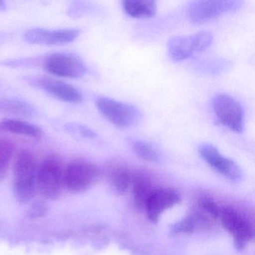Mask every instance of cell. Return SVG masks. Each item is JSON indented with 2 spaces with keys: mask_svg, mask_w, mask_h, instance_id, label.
Returning <instances> with one entry per match:
<instances>
[{
  "mask_svg": "<svg viewBox=\"0 0 255 255\" xmlns=\"http://www.w3.org/2000/svg\"><path fill=\"white\" fill-rule=\"evenodd\" d=\"M244 4V0H193L187 8V16L193 23L203 24L237 11Z\"/></svg>",
  "mask_w": 255,
  "mask_h": 255,
  "instance_id": "obj_3",
  "label": "cell"
},
{
  "mask_svg": "<svg viewBox=\"0 0 255 255\" xmlns=\"http://www.w3.org/2000/svg\"><path fill=\"white\" fill-rule=\"evenodd\" d=\"M37 163L32 153L21 151L13 166V193L18 202L26 203L34 197L37 191Z\"/></svg>",
  "mask_w": 255,
  "mask_h": 255,
  "instance_id": "obj_1",
  "label": "cell"
},
{
  "mask_svg": "<svg viewBox=\"0 0 255 255\" xmlns=\"http://www.w3.org/2000/svg\"><path fill=\"white\" fill-rule=\"evenodd\" d=\"M126 13L136 19H149L155 16L157 0H122Z\"/></svg>",
  "mask_w": 255,
  "mask_h": 255,
  "instance_id": "obj_16",
  "label": "cell"
},
{
  "mask_svg": "<svg viewBox=\"0 0 255 255\" xmlns=\"http://www.w3.org/2000/svg\"><path fill=\"white\" fill-rule=\"evenodd\" d=\"M130 145L135 154L151 163H159L161 161L162 154L153 144L142 139H133L130 140Z\"/></svg>",
  "mask_w": 255,
  "mask_h": 255,
  "instance_id": "obj_18",
  "label": "cell"
},
{
  "mask_svg": "<svg viewBox=\"0 0 255 255\" xmlns=\"http://www.w3.org/2000/svg\"><path fill=\"white\" fill-rule=\"evenodd\" d=\"M133 172L123 163H115L109 167L108 178L117 193L124 194L131 186Z\"/></svg>",
  "mask_w": 255,
  "mask_h": 255,
  "instance_id": "obj_15",
  "label": "cell"
},
{
  "mask_svg": "<svg viewBox=\"0 0 255 255\" xmlns=\"http://www.w3.org/2000/svg\"><path fill=\"white\" fill-rule=\"evenodd\" d=\"M194 219L193 217H188L174 226L173 232L178 234L190 233L194 229Z\"/></svg>",
  "mask_w": 255,
  "mask_h": 255,
  "instance_id": "obj_22",
  "label": "cell"
},
{
  "mask_svg": "<svg viewBox=\"0 0 255 255\" xmlns=\"http://www.w3.org/2000/svg\"><path fill=\"white\" fill-rule=\"evenodd\" d=\"M13 153V145L8 139L0 138V181L5 178Z\"/></svg>",
  "mask_w": 255,
  "mask_h": 255,
  "instance_id": "obj_20",
  "label": "cell"
},
{
  "mask_svg": "<svg viewBox=\"0 0 255 255\" xmlns=\"http://www.w3.org/2000/svg\"><path fill=\"white\" fill-rule=\"evenodd\" d=\"M95 106L99 112L116 127H132L139 118V111L135 106L113 99L98 97Z\"/></svg>",
  "mask_w": 255,
  "mask_h": 255,
  "instance_id": "obj_7",
  "label": "cell"
},
{
  "mask_svg": "<svg viewBox=\"0 0 255 255\" xmlns=\"http://www.w3.org/2000/svg\"><path fill=\"white\" fill-rule=\"evenodd\" d=\"M225 229L232 234L237 249L242 250L254 237V229L247 217L234 208H226L220 213Z\"/></svg>",
  "mask_w": 255,
  "mask_h": 255,
  "instance_id": "obj_9",
  "label": "cell"
},
{
  "mask_svg": "<svg viewBox=\"0 0 255 255\" xmlns=\"http://www.w3.org/2000/svg\"><path fill=\"white\" fill-rule=\"evenodd\" d=\"M199 154L205 162L214 170L232 181H241L242 169L232 159L223 155L212 144L202 143L199 146Z\"/></svg>",
  "mask_w": 255,
  "mask_h": 255,
  "instance_id": "obj_10",
  "label": "cell"
},
{
  "mask_svg": "<svg viewBox=\"0 0 255 255\" xmlns=\"http://www.w3.org/2000/svg\"><path fill=\"white\" fill-rule=\"evenodd\" d=\"M37 85L54 98L64 103H79L83 99L76 88L61 81L43 77L37 80Z\"/></svg>",
  "mask_w": 255,
  "mask_h": 255,
  "instance_id": "obj_13",
  "label": "cell"
},
{
  "mask_svg": "<svg viewBox=\"0 0 255 255\" xmlns=\"http://www.w3.org/2000/svg\"><path fill=\"white\" fill-rule=\"evenodd\" d=\"M0 110L16 116L31 117L35 115V109L33 106L16 99L0 100Z\"/></svg>",
  "mask_w": 255,
  "mask_h": 255,
  "instance_id": "obj_19",
  "label": "cell"
},
{
  "mask_svg": "<svg viewBox=\"0 0 255 255\" xmlns=\"http://www.w3.org/2000/svg\"><path fill=\"white\" fill-rule=\"evenodd\" d=\"M181 199L174 189L157 187L147 198L143 207L150 221L156 223L165 211L178 205Z\"/></svg>",
  "mask_w": 255,
  "mask_h": 255,
  "instance_id": "obj_12",
  "label": "cell"
},
{
  "mask_svg": "<svg viewBox=\"0 0 255 255\" xmlns=\"http://www.w3.org/2000/svg\"><path fill=\"white\" fill-rule=\"evenodd\" d=\"M5 10V3L4 0H0V10Z\"/></svg>",
  "mask_w": 255,
  "mask_h": 255,
  "instance_id": "obj_25",
  "label": "cell"
},
{
  "mask_svg": "<svg viewBox=\"0 0 255 255\" xmlns=\"http://www.w3.org/2000/svg\"><path fill=\"white\" fill-rule=\"evenodd\" d=\"M47 211L46 205L43 202H36L29 210V214L31 217H39L44 215Z\"/></svg>",
  "mask_w": 255,
  "mask_h": 255,
  "instance_id": "obj_23",
  "label": "cell"
},
{
  "mask_svg": "<svg viewBox=\"0 0 255 255\" xmlns=\"http://www.w3.org/2000/svg\"><path fill=\"white\" fill-rule=\"evenodd\" d=\"M131 186L133 200L138 207H143L147 198L157 187L152 174L145 169L133 172Z\"/></svg>",
  "mask_w": 255,
  "mask_h": 255,
  "instance_id": "obj_14",
  "label": "cell"
},
{
  "mask_svg": "<svg viewBox=\"0 0 255 255\" xmlns=\"http://www.w3.org/2000/svg\"><path fill=\"white\" fill-rule=\"evenodd\" d=\"M214 36L209 31H199L188 36H176L168 43V54L175 62L191 58L194 54L204 52L211 46Z\"/></svg>",
  "mask_w": 255,
  "mask_h": 255,
  "instance_id": "obj_4",
  "label": "cell"
},
{
  "mask_svg": "<svg viewBox=\"0 0 255 255\" xmlns=\"http://www.w3.org/2000/svg\"><path fill=\"white\" fill-rule=\"evenodd\" d=\"M43 67L48 73L68 79H79L85 76L87 67L82 59L71 53L55 52L43 60Z\"/></svg>",
  "mask_w": 255,
  "mask_h": 255,
  "instance_id": "obj_8",
  "label": "cell"
},
{
  "mask_svg": "<svg viewBox=\"0 0 255 255\" xmlns=\"http://www.w3.org/2000/svg\"><path fill=\"white\" fill-rule=\"evenodd\" d=\"M72 128L74 129L75 130L79 132L80 134L83 135V136H88V137H94L96 136V133L88 128L81 127V126H75Z\"/></svg>",
  "mask_w": 255,
  "mask_h": 255,
  "instance_id": "obj_24",
  "label": "cell"
},
{
  "mask_svg": "<svg viewBox=\"0 0 255 255\" xmlns=\"http://www.w3.org/2000/svg\"><path fill=\"white\" fill-rule=\"evenodd\" d=\"M100 174L99 168L91 162L72 160L64 170V187L73 193H82L94 185Z\"/></svg>",
  "mask_w": 255,
  "mask_h": 255,
  "instance_id": "obj_5",
  "label": "cell"
},
{
  "mask_svg": "<svg viewBox=\"0 0 255 255\" xmlns=\"http://www.w3.org/2000/svg\"><path fill=\"white\" fill-rule=\"evenodd\" d=\"M0 130L14 134L29 136L39 139L42 136V130L40 127L30 123L19 120L6 119L0 122Z\"/></svg>",
  "mask_w": 255,
  "mask_h": 255,
  "instance_id": "obj_17",
  "label": "cell"
},
{
  "mask_svg": "<svg viewBox=\"0 0 255 255\" xmlns=\"http://www.w3.org/2000/svg\"><path fill=\"white\" fill-rule=\"evenodd\" d=\"M79 31L74 28L49 30L46 28H31L24 34L25 41L31 44L60 46L76 40Z\"/></svg>",
  "mask_w": 255,
  "mask_h": 255,
  "instance_id": "obj_11",
  "label": "cell"
},
{
  "mask_svg": "<svg viewBox=\"0 0 255 255\" xmlns=\"http://www.w3.org/2000/svg\"><path fill=\"white\" fill-rule=\"evenodd\" d=\"M64 168L56 154H49L37 166V191L45 199H55L64 187Z\"/></svg>",
  "mask_w": 255,
  "mask_h": 255,
  "instance_id": "obj_2",
  "label": "cell"
},
{
  "mask_svg": "<svg viewBox=\"0 0 255 255\" xmlns=\"http://www.w3.org/2000/svg\"><path fill=\"white\" fill-rule=\"evenodd\" d=\"M213 109L219 122L237 133L245 127V115L241 105L228 94H217L213 100Z\"/></svg>",
  "mask_w": 255,
  "mask_h": 255,
  "instance_id": "obj_6",
  "label": "cell"
},
{
  "mask_svg": "<svg viewBox=\"0 0 255 255\" xmlns=\"http://www.w3.org/2000/svg\"><path fill=\"white\" fill-rule=\"evenodd\" d=\"M201 205H202V208L206 211L208 214H211L213 217L217 218V217H220V208H219L217 204L209 198H205L202 199L201 202Z\"/></svg>",
  "mask_w": 255,
  "mask_h": 255,
  "instance_id": "obj_21",
  "label": "cell"
}]
</instances>
